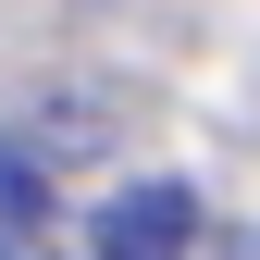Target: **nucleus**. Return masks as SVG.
I'll return each instance as SVG.
<instances>
[{"mask_svg":"<svg viewBox=\"0 0 260 260\" xmlns=\"http://www.w3.org/2000/svg\"><path fill=\"white\" fill-rule=\"evenodd\" d=\"M87 248H100V260H186V248H199V186H186V174L112 186L100 223H87Z\"/></svg>","mask_w":260,"mask_h":260,"instance_id":"f257e3e1","label":"nucleus"},{"mask_svg":"<svg viewBox=\"0 0 260 260\" xmlns=\"http://www.w3.org/2000/svg\"><path fill=\"white\" fill-rule=\"evenodd\" d=\"M0 211H50V174H38V161H25V137H13V124H0Z\"/></svg>","mask_w":260,"mask_h":260,"instance_id":"f03ea898","label":"nucleus"}]
</instances>
